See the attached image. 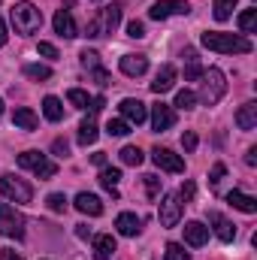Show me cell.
<instances>
[{
  "label": "cell",
  "instance_id": "obj_3",
  "mask_svg": "<svg viewBox=\"0 0 257 260\" xmlns=\"http://www.w3.org/2000/svg\"><path fill=\"white\" fill-rule=\"evenodd\" d=\"M224 94H227V79H224V73H221L218 67L203 70V91H200L197 100H203L206 106H215Z\"/></svg>",
  "mask_w": 257,
  "mask_h": 260
},
{
  "label": "cell",
  "instance_id": "obj_51",
  "mask_svg": "<svg viewBox=\"0 0 257 260\" xmlns=\"http://www.w3.org/2000/svg\"><path fill=\"white\" fill-rule=\"evenodd\" d=\"M76 236H79V239H88V236H91V230H88L85 224H79V227H76Z\"/></svg>",
  "mask_w": 257,
  "mask_h": 260
},
{
  "label": "cell",
  "instance_id": "obj_21",
  "mask_svg": "<svg viewBox=\"0 0 257 260\" xmlns=\"http://www.w3.org/2000/svg\"><path fill=\"white\" fill-rule=\"evenodd\" d=\"M118 21H121V6H118V3H112V6H106V9H100L103 34H112V30L118 27Z\"/></svg>",
  "mask_w": 257,
  "mask_h": 260
},
{
  "label": "cell",
  "instance_id": "obj_37",
  "mask_svg": "<svg viewBox=\"0 0 257 260\" xmlns=\"http://www.w3.org/2000/svg\"><path fill=\"white\" fill-rule=\"evenodd\" d=\"M85 37H88V40H94V37H103V24H100V15H94V18L88 21V27H85Z\"/></svg>",
  "mask_w": 257,
  "mask_h": 260
},
{
  "label": "cell",
  "instance_id": "obj_19",
  "mask_svg": "<svg viewBox=\"0 0 257 260\" xmlns=\"http://www.w3.org/2000/svg\"><path fill=\"white\" fill-rule=\"evenodd\" d=\"M209 224H215V233H218V239H221V242H233V239H236V227H233L224 215L209 212Z\"/></svg>",
  "mask_w": 257,
  "mask_h": 260
},
{
  "label": "cell",
  "instance_id": "obj_13",
  "mask_svg": "<svg viewBox=\"0 0 257 260\" xmlns=\"http://www.w3.org/2000/svg\"><path fill=\"white\" fill-rule=\"evenodd\" d=\"M173 85H176V67L164 64L157 70L154 82H151V91H154V94H167V91H173Z\"/></svg>",
  "mask_w": 257,
  "mask_h": 260
},
{
  "label": "cell",
  "instance_id": "obj_20",
  "mask_svg": "<svg viewBox=\"0 0 257 260\" xmlns=\"http://www.w3.org/2000/svg\"><path fill=\"white\" fill-rule=\"evenodd\" d=\"M227 203L233 206V209H239V212H245V215H254L257 212V200L248 194H242V191H230L227 194Z\"/></svg>",
  "mask_w": 257,
  "mask_h": 260
},
{
  "label": "cell",
  "instance_id": "obj_24",
  "mask_svg": "<svg viewBox=\"0 0 257 260\" xmlns=\"http://www.w3.org/2000/svg\"><path fill=\"white\" fill-rule=\"evenodd\" d=\"M118 182H121V170H115V167H103L100 170V185L112 197H118Z\"/></svg>",
  "mask_w": 257,
  "mask_h": 260
},
{
  "label": "cell",
  "instance_id": "obj_50",
  "mask_svg": "<svg viewBox=\"0 0 257 260\" xmlns=\"http://www.w3.org/2000/svg\"><path fill=\"white\" fill-rule=\"evenodd\" d=\"M91 160H94L97 167H106V154H103V151H97V154H91Z\"/></svg>",
  "mask_w": 257,
  "mask_h": 260
},
{
  "label": "cell",
  "instance_id": "obj_1",
  "mask_svg": "<svg viewBox=\"0 0 257 260\" xmlns=\"http://www.w3.org/2000/svg\"><path fill=\"white\" fill-rule=\"evenodd\" d=\"M200 43L209 49V52H221V55H248L251 52V43L239 34H221V30H209L200 37Z\"/></svg>",
  "mask_w": 257,
  "mask_h": 260
},
{
  "label": "cell",
  "instance_id": "obj_15",
  "mask_svg": "<svg viewBox=\"0 0 257 260\" xmlns=\"http://www.w3.org/2000/svg\"><path fill=\"white\" fill-rule=\"evenodd\" d=\"M118 67H121V73H124V76L136 79V76H142V73L148 70V58H145V55H121Z\"/></svg>",
  "mask_w": 257,
  "mask_h": 260
},
{
  "label": "cell",
  "instance_id": "obj_11",
  "mask_svg": "<svg viewBox=\"0 0 257 260\" xmlns=\"http://www.w3.org/2000/svg\"><path fill=\"white\" fill-rule=\"evenodd\" d=\"M176 124V112H173V106H167V103H154L151 106V127L157 130V133H164V130H170Z\"/></svg>",
  "mask_w": 257,
  "mask_h": 260
},
{
  "label": "cell",
  "instance_id": "obj_18",
  "mask_svg": "<svg viewBox=\"0 0 257 260\" xmlns=\"http://www.w3.org/2000/svg\"><path fill=\"white\" fill-rule=\"evenodd\" d=\"M76 209H79L82 215H91V218L103 215V203H100V197L88 194V191H82V194L76 197Z\"/></svg>",
  "mask_w": 257,
  "mask_h": 260
},
{
  "label": "cell",
  "instance_id": "obj_53",
  "mask_svg": "<svg viewBox=\"0 0 257 260\" xmlns=\"http://www.w3.org/2000/svg\"><path fill=\"white\" fill-rule=\"evenodd\" d=\"M182 58H185L188 64H194V61H197V52H194V49H185V52H182Z\"/></svg>",
  "mask_w": 257,
  "mask_h": 260
},
{
  "label": "cell",
  "instance_id": "obj_42",
  "mask_svg": "<svg viewBox=\"0 0 257 260\" xmlns=\"http://www.w3.org/2000/svg\"><path fill=\"white\" fill-rule=\"evenodd\" d=\"M200 76H203V67L197 64V61L185 67V79H188V82H194V79H200Z\"/></svg>",
  "mask_w": 257,
  "mask_h": 260
},
{
  "label": "cell",
  "instance_id": "obj_27",
  "mask_svg": "<svg viewBox=\"0 0 257 260\" xmlns=\"http://www.w3.org/2000/svg\"><path fill=\"white\" fill-rule=\"evenodd\" d=\"M24 76H27V79H37V82H46V79H52V67L27 64V67H24Z\"/></svg>",
  "mask_w": 257,
  "mask_h": 260
},
{
  "label": "cell",
  "instance_id": "obj_30",
  "mask_svg": "<svg viewBox=\"0 0 257 260\" xmlns=\"http://www.w3.org/2000/svg\"><path fill=\"white\" fill-rule=\"evenodd\" d=\"M236 0H215V21H227L233 15Z\"/></svg>",
  "mask_w": 257,
  "mask_h": 260
},
{
  "label": "cell",
  "instance_id": "obj_43",
  "mask_svg": "<svg viewBox=\"0 0 257 260\" xmlns=\"http://www.w3.org/2000/svg\"><path fill=\"white\" fill-rule=\"evenodd\" d=\"M194 194H197V188H194V182H185L182 185V191H179V200H185V203H191Z\"/></svg>",
  "mask_w": 257,
  "mask_h": 260
},
{
  "label": "cell",
  "instance_id": "obj_34",
  "mask_svg": "<svg viewBox=\"0 0 257 260\" xmlns=\"http://www.w3.org/2000/svg\"><path fill=\"white\" fill-rule=\"evenodd\" d=\"M167 260H191V254H188L179 242H170V245H167Z\"/></svg>",
  "mask_w": 257,
  "mask_h": 260
},
{
  "label": "cell",
  "instance_id": "obj_6",
  "mask_svg": "<svg viewBox=\"0 0 257 260\" xmlns=\"http://www.w3.org/2000/svg\"><path fill=\"white\" fill-rule=\"evenodd\" d=\"M0 194L12 203H30L34 200V188L15 176H0Z\"/></svg>",
  "mask_w": 257,
  "mask_h": 260
},
{
  "label": "cell",
  "instance_id": "obj_40",
  "mask_svg": "<svg viewBox=\"0 0 257 260\" xmlns=\"http://www.w3.org/2000/svg\"><path fill=\"white\" fill-rule=\"evenodd\" d=\"M127 37H133V40H142V37H145V24L133 18V21L127 24Z\"/></svg>",
  "mask_w": 257,
  "mask_h": 260
},
{
  "label": "cell",
  "instance_id": "obj_23",
  "mask_svg": "<svg viewBox=\"0 0 257 260\" xmlns=\"http://www.w3.org/2000/svg\"><path fill=\"white\" fill-rule=\"evenodd\" d=\"M12 124L15 127H21V130H37V124H40V118H37V112L34 109H15L12 112Z\"/></svg>",
  "mask_w": 257,
  "mask_h": 260
},
{
  "label": "cell",
  "instance_id": "obj_26",
  "mask_svg": "<svg viewBox=\"0 0 257 260\" xmlns=\"http://www.w3.org/2000/svg\"><path fill=\"white\" fill-rule=\"evenodd\" d=\"M43 115H46L49 121H61V118H64L61 100H58V97H46V100H43Z\"/></svg>",
  "mask_w": 257,
  "mask_h": 260
},
{
  "label": "cell",
  "instance_id": "obj_16",
  "mask_svg": "<svg viewBox=\"0 0 257 260\" xmlns=\"http://www.w3.org/2000/svg\"><path fill=\"white\" fill-rule=\"evenodd\" d=\"M115 230H118L121 236H136V233L142 230V218L133 215V212H121V215L115 218Z\"/></svg>",
  "mask_w": 257,
  "mask_h": 260
},
{
  "label": "cell",
  "instance_id": "obj_10",
  "mask_svg": "<svg viewBox=\"0 0 257 260\" xmlns=\"http://www.w3.org/2000/svg\"><path fill=\"white\" fill-rule=\"evenodd\" d=\"M118 109H121L124 121H127V124H136V127H139V124L148 118V109H145V103H142V100H133V97L121 100V106H118Z\"/></svg>",
  "mask_w": 257,
  "mask_h": 260
},
{
  "label": "cell",
  "instance_id": "obj_33",
  "mask_svg": "<svg viewBox=\"0 0 257 260\" xmlns=\"http://www.w3.org/2000/svg\"><path fill=\"white\" fill-rule=\"evenodd\" d=\"M106 133H109V136H127L130 124L124 121V118H112V121L106 124Z\"/></svg>",
  "mask_w": 257,
  "mask_h": 260
},
{
  "label": "cell",
  "instance_id": "obj_47",
  "mask_svg": "<svg viewBox=\"0 0 257 260\" xmlns=\"http://www.w3.org/2000/svg\"><path fill=\"white\" fill-rule=\"evenodd\" d=\"M103 106H106V100H103V97H94V100H91V115H94V112H100Z\"/></svg>",
  "mask_w": 257,
  "mask_h": 260
},
{
  "label": "cell",
  "instance_id": "obj_39",
  "mask_svg": "<svg viewBox=\"0 0 257 260\" xmlns=\"http://www.w3.org/2000/svg\"><path fill=\"white\" fill-rule=\"evenodd\" d=\"M224 173H227V167H224V164H215V167H212V173H209V185H212V188H218V182L224 179Z\"/></svg>",
  "mask_w": 257,
  "mask_h": 260
},
{
  "label": "cell",
  "instance_id": "obj_52",
  "mask_svg": "<svg viewBox=\"0 0 257 260\" xmlns=\"http://www.w3.org/2000/svg\"><path fill=\"white\" fill-rule=\"evenodd\" d=\"M9 43V34H6V24H3V18H0V46H6Z\"/></svg>",
  "mask_w": 257,
  "mask_h": 260
},
{
  "label": "cell",
  "instance_id": "obj_48",
  "mask_svg": "<svg viewBox=\"0 0 257 260\" xmlns=\"http://www.w3.org/2000/svg\"><path fill=\"white\" fill-rule=\"evenodd\" d=\"M0 260H21V254H15L12 248H3L0 251Z\"/></svg>",
  "mask_w": 257,
  "mask_h": 260
},
{
  "label": "cell",
  "instance_id": "obj_31",
  "mask_svg": "<svg viewBox=\"0 0 257 260\" xmlns=\"http://www.w3.org/2000/svg\"><path fill=\"white\" fill-rule=\"evenodd\" d=\"M239 27H242V34H254L257 30V9H245L239 15Z\"/></svg>",
  "mask_w": 257,
  "mask_h": 260
},
{
  "label": "cell",
  "instance_id": "obj_36",
  "mask_svg": "<svg viewBox=\"0 0 257 260\" xmlns=\"http://www.w3.org/2000/svg\"><path fill=\"white\" fill-rule=\"evenodd\" d=\"M79 58H82V67H85V70H97V67H100V55L91 52V49H85Z\"/></svg>",
  "mask_w": 257,
  "mask_h": 260
},
{
  "label": "cell",
  "instance_id": "obj_32",
  "mask_svg": "<svg viewBox=\"0 0 257 260\" xmlns=\"http://www.w3.org/2000/svg\"><path fill=\"white\" fill-rule=\"evenodd\" d=\"M173 106H179V109H194V106H197V94H194V91H188V88H185V91H179Z\"/></svg>",
  "mask_w": 257,
  "mask_h": 260
},
{
  "label": "cell",
  "instance_id": "obj_45",
  "mask_svg": "<svg viewBox=\"0 0 257 260\" xmlns=\"http://www.w3.org/2000/svg\"><path fill=\"white\" fill-rule=\"evenodd\" d=\"M182 145H185V151H194V148H197V133L188 130V133L182 136Z\"/></svg>",
  "mask_w": 257,
  "mask_h": 260
},
{
  "label": "cell",
  "instance_id": "obj_29",
  "mask_svg": "<svg viewBox=\"0 0 257 260\" xmlns=\"http://www.w3.org/2000/svg\"><path fill=\"white\" fill-rule=\"evenodd\" d=\"M67 100H70L76 109H88V106H91V100H88V94H85L82 88H70V91H67Z\"/></svg>",
  "mask_w": 257,
  "mask_h": 260
},
{
  "label": "cell",
  "instance_id": "obj_49",
  "mask_svg": "<svg viewBox=\"0 0 257 260\" xmlns=\"http://www.w3.org/2000/svg\"><path fill=\"white\" fill-rule=\"evenodd\" d=\"M245 164H248V167H254V164H257V148H248V154H245Z\"/></svg>",
  "mask_w": 257,
  "mask_h": 260
},
{
  "label": "cell",
  "instance_id": "obj_54",
  "mask_svg": "<svg viewBox=\"0 0 257 260\" xmlns=\"http://www.w3.org/2000/svg\"><path fill=\"white\" fill-rule=\"evenodd\" d=\"M0 115H3V100H0Z\"/></svg>",
  "mask_w": 257,
  "mask_h": 260
},
{
  "label": "cell",
  "instance_id": "obj_5",
  "mask_svg": "<svg viewBox=\"0 0 257 260\" xmlns=\"http://www.w3.org/2000/svg\"><path fill=\"white\" fill-rule=\"evenodd\" d=\"M18 167H21V170H34L37 179H52V176L58 173V167H55L46 154H40V151H24V154H18Z\"/></svg>",
  "mask_w": 257,
  "mask_h": 260
},
{
  "label": "cell",
  "instance_id": "obj_25",
  "mask_svg": "<svg viewBox=\"0 0 257 260\" xmlns=\"http://www.w3.org/2000/svg\"><path fill=\"white\" fill-rule=\"evenodd\" d=\"M97 136H100V133H97V121H94V115H91V118H85V121L79 124V145L88 148V145L97 142Z\"/></svg>",
  "mask_w": 257,
  "mask_h": 260
},
{
  "label": "cell",
  "instance_id": "obj_28",
  "mask_svg": "<svg viewBox=\"0 0 257 260\" xmlns=\"http://www.w3.org/2000/svg\"><path fill=\"white\" fill-rule=\"evenodd\" d=\"M145 157H142V151L136 148V145H124L121 148V164H127V167H139Z\"/></svg>",
  "mask_w": 257,
  "mask_h": 260
},
{
  "label": "cell",
  "instance_id": "obj_12",
  "mask_svg": "<svg viewBox=\"0 0 257 260\" xmlns=\"http://www.w3.org/2000/svg\"><path fill=\"white\" fill-rule=\"evenodd\" d=\"M52 24H55V34H58V37H64V40H73V37H79V27H76L73 15H70L67 9H58V12H55Z\"/></svg>",
  "mask_w": 257,
  "mask_h": 260
},
{
  "label": "cell",
  "instance_id": "obj_44",
  "mask_svg": "<svg viewBox=\"0 0 257 260\" xmlns=\"http://www.w3.org/2000/svg\"><path fill=\"white\" fill-rule=\"evenodd\" d=\"M40 55H43V58H52V61H55V58H58V49H55L52 43H40Z\"/></svg>",
  "mask_w": 257,
  "mask_h": 260
},
{
  "label": "cell",
  "instance_id": "obj_46",
  "mask_svg": "<svg viewBox=\"0 0 257 260\" xmlns=\"http://www.w3.org/2000/svg\"><path fill=\"white\" fill-rule=\"evenodd\" d=\"M52 151H55L58 157H67V151H70V148H67L64 139H55V142H52Z\"/></svg>",
  "mask_w": 257,
  "mask_h": 260
},
{
  "label": "cell",
  "instance_id": "obj_22",
  "mask_svg": "<svg viewBox=\"0 0 257 260\" xmlns=\"http://www.w3.org/2000/svg\"><path fill=\"white\" fill-rule=\"evenodd\" d=\"M236 124H239V130H254L257 127V103H245V106H239V112H236Z\"/></svg>",
  "mask_w": 257,
  "mask_h": 260
},
{
  "label": "cell",
  "instance_id": "obj_35",
  "mask_svg": "<svg viewBox=\"0 0 257 260\" xmlns=\"http://www.w3.org/2000/svg\"><path fill=\"white\" fill-rule=\"evenodd\" d=\"M46 203H49V209H52V212H67V206H70L64 194H49V197H46Z\"/></svg>",
  "mask_w": 257,
  "mask_h": 260
},
{
  "label": "cell",
  "instance_id": "obj_2",
  "mask_svg": "<svg viewBox=\"0 0 257 260\" xmlns=\"http://www.w3.org/2000/svg\"><path fill=\"white\" fill-rule=\"evenodd\" d=\"M12 24H15V30L18 34H24V37H30V34H37L40 27H43V12L30 3V0H21V3H15L12 6Z\"/></svg>",
  "mask_w": 257,
  "mask_h": 260
},
{
  "label": "cell",
  "instance_id": "obj_7",
  "mask_svg": "<svg viewBox=\"0 0 257 260\" xmlns=\"http://www.w3.org/2000/svg\"><path fill=\"white\" fill-rule=\"evenodd\" d=\"M157 218H160L164 227H179V221H182V200H179V194H167L160 200Z\"/></svg>",
  "mask_w": 257,
  "mask_h": 260
},
{
  "label": "cell",
  "instance_id": "obj_17",
  "mask_svg": "<svg viewBox=\"0 0 257 260\" xmlns=\"http://www.w3.org/2000/svg\"><path fill=\"white\" fill-rule=\"evenodd\" d=\"M115 251H118V245H115V236H112V233L94 236V257L97 260H109Z\"/></svg>",
  "mask_w": 257,
  "mask_h": 260
},
{
  "label": "cell",
  "instance_id": "obj_8",
  "mask_svg": "<svg viewBox=\"0 0 257 260\" xmlns=\"http://www.w3.org/2000/svg\"><path fill=\"white\" fill-rule=\"evenodd\" d=\"M191 12V3L188 0H157L151 9H148V15L154 18V21H164V18H170V15H188Z\"/></svg>",
  "mask_w": 257,
  "mask_h": 260
},
{
  "label": "cell",
  "instance_id": "obj_4",
  "mask_svg": "<svg viewBox=\"0 0 257 260\" xmlns=\"http://www.w3.org/2000/svg\"><path fill=\"white\" fill-rule=\"evenodd\" d=\"M0 233L9 239L24 236V215L15 212V206H9V203H0Z\"/></svg>",
  "mask_w": 257,
  "mask_h": 260
},
{
  "label": "cell",
  "instance_id": "obj_14",
  "mask_svg": "<svg viewBox=\"0 0 257 260\" xmlns=\"http://www.w3.org/2000/svg\"><path fill=\"white\" fill-rule=\"evenodd\" d=\"M185 242H188L191 248H203V245L209 242V227L200 224V221H188V224H185Z\"/></svg>",
  "mask_w": 257,
  "mask_h": 260
},
{
  "label": "cell",
  "instance_id": "obj_9",
  "mask_svg": "<svg viewBox=\"0 0 257 260\" xmlns=\"http://www.w3.org/2000/svg\"><path fill=\"white\" fill-rule=\"evenodd\" d=\"M151 160L157 164V170H167V173H185V157L182 154H176V151H170V148H154L151 151Z\"/></svg>",
  "mask_w": 257,
  "mask_h": 260
},
{
  "label": "cell",
  "instance_id": "obj_41",
  "mask_svg": "<svg viewBox=\"0 0 257 260\" xmlns=\"http://www.w3.org/2000/svg\"><path fill=\"white\" fill-rule=\"evenodd\" d=\"M91 76H94V82H97L100 88H106V85H109V73H106L103 67H97V70H91Z\"/></svg>",
  "mask_w": 257,
  "mask_h": 260
},
{
  "label": "cell",
  "instance_id": "obj_38",
  "mask_svg": "<svg viewBox=\"0 0 257 260\" xmlns=\"http://www.w3.org/2000/svg\"><path fill=\"white\" fill-rule=\"evenodd\" d=\"M142 179H145V191H148V197L154 200V197L160 194V179H157V176H142Z\"/></svg>",
  "mask_w": 257,
  "mask_h": 260
}]
</instances>
